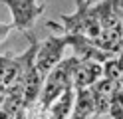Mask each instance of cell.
Instances as JSON below:
<instances>
[{"label":"cell","mask_w":123,"mask_h":119,"mask_svg":"<svg viewBox=\"0 0 123 119\" xmlns=\"http://www.w3.org/2000/svg\"><path fill=\"white\" fill-rule=\"evenodd\" d=\"M12 30H14V28H12V24H0V42H4Z\"/></svg>","instance_id":"9c48e42d"},{"label":"cell","mask_w":123,"mask_h":119,"mask_svg":"<svg viewBox=\"0 0 123 119\" xmlns=\"http://www.w3.org/2000/svg\"><path fill=\"white\" fill-rule=\"evenodd\" d=\"M93 8V14L97 16V22L101 26V32L103 30H117L119 24H121V18L115 14L113 6H111V0H99V2L91 4Z\"/></svg>","instance_id":"52a82bcc"},{"label":"cell","mask_w":123,"mask_h":119,"mask_svg":"<svg viewBox=\"0 0 123 119\" xmlns=\"http://www.w3.org/2000/svg\"><path fill=\"white\" fill-rule=\"evenodd\" d=\"M2 2L10 8L12 28L22 32V34L32 32L38 16L44 14V10H46V6L40 4L38 0H2Z\"/></svg>","instance_id":"3957f363"},{"label":"cell","mask_w":123,"mask_h":119,"mask_svg":"<svg viewBox=\"0 0 123 119\" xmlns=\"http://www.w3.org/2000/svg\"><path fill=\"white\" fill-rule=\"evenodd\" d=\"M4 97H6V93H4V89H0V107H2V103H4Z\"/></svg>","instance_id":"30bf717a"},{"label":"cell","mask_w":123,"mask_h":119,"mask_svg":"<svg viewBox=\"0 0 123 119\" xmlns=\"http://www.w3.org/2000/svg\"><path fill=\"white\" fill-rule=\"evenodd\" d=\"M0 89H4V87H2V85H0Z\"/></svg>","instance_id":"7c38bea8"},{"label":"cell","mask_w":123,"mask_h":119,"mask_svg":"<svg viewBox=\"0 0 123 119\" xmlns=\"http://www.w3.org/2000/svg\"><path fill=\"white\" fill-rule=\"evenodd\" d=\"M14 119H26V115H24V111H20V113H18L16 117H14Z\"/></svg>","instance_id":"8fae6325"},{"label":"cell","mask_w":123,"mask_h":119,"mask_svg":"<svg viewBox=\"0 0 123 119\" xmlns=\"http://www.w3.org/2000/svg\"><path fill=\"white\" fill-rule=\"evenodd\" d=\"M91 0H75V12L74 14H62V26L56 22H48V28L62 30L66 36H78V38H87L91 42H97L101 36V26L97 22V16L93 14Z\"/></svg>","instance_id":"6da1fadb"},{"label":"cell","mask_w":123,"mask_h":119,"mask_svg":"<svg viewBox=\"0 0 123 119\" xmlns=\"http://www.w3.org/2000/svg\"><path fill=\"white\" fill-rule=\"evenodd\" d=\"M97 107L91 89H75V101L74 109L68 119H97Z\"/></svg>","instance_id":"5b68a950"},{"label":"cell","mask_w":123,"mask_h":119,"mask_svg":"<svg viewBox=\"0 0 123 119\" xmlns=\"http://www.w3.org/2000/svg\"><path fill=\"white\" fill-rule=\"evenodd\" d=\"M74 101H75V89L74 87H68V89L48 107L44 119H68L70 113H72V109H74Z\"/></svg>","instance_id":"8992f818"},{"label":"cell","mask_w":123,"mask_h":119,"mask_svg":"<svg viewBox=\"0 0 123 119\" xmlns=\"http://www.w3.org/2000/svg\"><path fill=\"white\" fill-rule=\"evenodd\" d=\"M70 46L68 44V36H48L44 42L38 44V50L34 56V66L38 69V74L42 77H46L50 71L58 66V63L64 60V50Z\"/></svg>","instance_id":"7a4b0ae2"},{"label":"cell","mask_w":123,"mask_h":119,"mask_svg":"<svg viewBox=\"0 0 123 119\" xmlns=\"http://www.w3.org/2000/svg\"><path fill=\"white\" fill-rule=\"evenodd\" d=\"M20 71V60L18 56L16 58H10V56H0V85L8 87L14 77L18 75Z\"/></svg>","instance_id":"ba28073f"},{"label":"cell","mask_w":123,"mask_h":119,"mask_svg":"<svg viewBox=\"0 0 123 119\" xmlns=\"http://www.w3.org/2000/svg\"><path fill=\"white\" fill-rule=\"evenodd\" d=\"M103 77V63L93 60H80L74 69L72 83L74 89H91Z\"/></svg>","instance_id":"277c9868"}]
</instances>
